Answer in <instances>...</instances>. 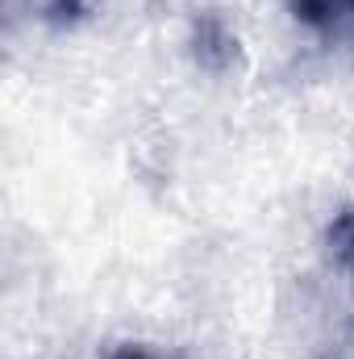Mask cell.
I'll list each match as a JSON object with an SVG mask.
<instances>
[{"instance_id": "1", "label": "cell", "mask_w": 354, "mask_h": 359, "mask_svg": "<svg viewBox=\"0 0 354 359\" xmlns=\"http://www.w3.org/2000/svg\"><path fill=\"white\" fill-rule=\"evenodd\" d=\"M292 13L325 38L354 34V0H292Z\"/></svg>"}, {"instance_id": "2", "label": "cell", "mask_w": 354, "mask_h": 359, "mask_svg": "<svg viewBox=\"0 0 354 359\" xmlns=\"http://www.w3.org/2000/svg\"><path fill=\"white\" fill-rule=\"evenodd\" d=\"M330 243H334L338 259L346 264V271L354 276V209H346V213L334 217V226H330Z\"/></svg>"}, {"instance_id": "3", "label": "cell", "mask_w": 354, "mask_h": 359, "mask_svg": "<svg viewBox=\"0 0 354 359\" xmlns=\"http://www.w3.org/2000/svg\"><path fill=\"white\" fill-rule=\"evenodd\" d=\"M108 359H159V355H150V351H142V347H117Z\"/></svg>"}]
</instances>
